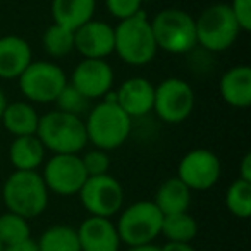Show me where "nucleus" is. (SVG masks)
Here are the masks:
<instances>
[{
	"instance_id": "nucleus-3",
	"label": "nucleus",
	"mask_w": 251,
	"mask_h": 251,
	"mask_svg": "<svg viewBox=\"0 0 251 251\" xmlns=\"http://www.w3.org/2000/svg\"><path fill=\"white\" fill-rule=\"evenodd\" d=\"M49 189L38 171H14L2 186V203L12 213L31 220L49 206Z\"/></svg>"
},
{
	"instance_id": "nucleus-19",
	"label": "nucleus",
	"mask_w": 251,
	"mask_h": 251,
	"mask_svg": "<svg viewBox=\"0 0 251 251\" xmlns=\"http://www.w3.org/2000/svg\"><path fill=\"white\" fill-rule=\"evenodd\" d=\"M50 11L55 25L76 31L93 19L97 0H52Z\"/></svg>"
},
{
	"instance_id": "nucleus-21",
	"label": "nucleus",
	"mask_w": 251,
	"mask_h": 251,
	"mask_svg": "<svg viewBox=\"0 0 251 251\" xmlns=\"http://www.w3.org/2000/svg\"><path fill=\"white\" fill-rule=\"evenodd\" d=\"M151 201L157 205L164 215L169 213H179V212H188L191 206V189L177 177H169L158 186L157 193H155Z\"/></svg>"
},
{
	"instance_id": "nucleus-38",
	"label": "nucleus",
	"mask_w": 251,
	"mask_h": 251,
	"mask_svg": "<svg viewBox=\"0 0 251 251\" xmlns=\"http://www.w3.org/2000/svg\"><path fill=\"white\" fill-rule=\"evenodd\" d=\"M2 250H4V244H2V243H0V251H2Z\"/></svg>"
},
{
	"instance_id": "nucleus-32",
	"label": "nucleus",
	"mask_w": 251,
	"mask_h": 251,
	"mask_svg": "<svg viewBox=\"0 0 251 251\" xmlns=\"http://www.w3.org/2000/svg\"><path fill=\"white\" fill-rule=\"evenodd\" d=\"M2 251H38V246H36V241H33L31 237H29V239L21 241V243L4 246Z\"/></svg>"
},
{
	"instance_id": "nucleus-18",
	"label": "nucleus",
	"mask_w": 251,
	"mask_h": 251,
	"mask_svg": "<svg viewBox=\"0 0 251 251\" xmlns=\"http://www.w3.org/2000/svg\"><path fill=\"white\" fill-rule=\"evenodd\" d=\"M220 98L234 108L251 105V67L248 64L229 67L219 81Z\"/></svg>"
},
{
	"instance_id": "nucleus-2",
	"label": "nucleus",
	"mask_w": 251,
	"mask_h": 251,
	"mask_svg": "<svg viewBox=\"0 0 251 251\" xmlns=\"http://www.w3.org/2000/svg\"><path fill=\"white\" fill-rule=\"evenodd\" d=\"M157 52L150 18L143 11L119 21L114 28V53L127 66H147L157 57Z\"/></svg>"
},
{
	"instance_id": "nucleus-8",
	"label": "nucleus",
	"mask_w": 251,
	"mask_h": 251,
	"mask_svg": "<svg viewBox=\"0 0 251 251\" xmlns=\"http://www.w3.org/2000/svg\"><path fill=\"white\" fill-rule=\"evenodd\" d=\"M19 90L29 103H53L67 86L64 69L50 60H33L18 77Z\"/></svg>"
},
{
	"instance_id": "nucleus-27",
	"label": "nucleus",
	"mask_w": 251,
	"mask_h": 251,
	"mask_svg": "<svg viewBox=\"0 0 251 251\" xmlns=\"http://www.w3.org/2000/svg\"><path fill=\"white\" fill-rule=\"evenodd\" d=\"M226 206L237 219H248L251 215V182L236 179L227 188Z\"/></svg>"
},
{
	"instance_id": "nucleus-10",
	"label": "nucleus",
	"mask_w": 251,
	"mask_h": 251,
	"mask_svg": "<svg viewBox=\"0 0 251 251\" xmlns=\"http://www.w3.org/2000/svg\"><path fill=\"white\" fill-rule=\"evenodd\" d=\"M77 196L83 208L93 217L112 219L124 208V188L110 174L90 176Z\"/></svg>"
},
{
	"instance_id": "nucleus-26",
	"label": "nucleus",
	"mask_w": 251,
	"mask_h": 251,
	"mask_svg": "<svg viewBox=\"0 0 251 251\" xmlns=\"http://www.w3.org/2000/svg\"><path fill=\"white\" fill-rule=\"evenodd\" d=\"M31 237L29 220L12 212L0 213V243L4 246L16 244Z\"/></svg>"
},
{
	"instance_id": "nucleus-13",
	"label": "nucleus",
	"mask_w": 251,
	"mask_h": 251,
	"mask_svg": "<svg viewBox=\"0 0 251 251\" xmlns=\"http://www.w3.org/2000/svg\"><path fill=\"white\" fill-rule=\"evenodd\" d=\"M114 71L105 59H83L71 74L69 84L88 100H100L114 86Z\"/></svg>"
},
{
	"instance_id": "nucleus-16",
	"label": "nucleus",
	"mask_w": 251,
	"mask_h": 251,
	"mask_svg": "<svg viewBox=\"0 0 251 251\" xmlns=\"http://www.w3.org/2000/svg\"><path fill=\"white\" fill-rule=\"evenodd\" d=\"M76 230L81 251H119L122 244L112 219L90 215Z\"/></svg>"
},
{
	"instance_id": "nucleus-22",
	"label": "nucleus",
	"mask_w": 251,
	"mask_h": 251,
	"mask_svg": "<svg viewBox=\"0 0 251 251\" xmlns=\"http://www.w3.org/2000/svg\"><path fill=\"white\" fill-rule=\"evenodd\" d=\"M0 121L4 122V127L14 138L29 136V134H36L40 114L29 101H12L7 103Z\"/></svg>"
},
{
	"instance_id": "nucleus-20",
	"label": "nucleus",
	"mask_w": 251,
	"mask_h": 251,
	"mask_svg": "<svg viewBox=\"0 0 251 251\" xmlns=\"http://www.w3.org/2000/svg\"><path fill=\"white\" fill-rule=\"evenodd\" d=\"M47 150L36 134L18 136L9 147V160L14 171H38L45 162Z\"/></svg>"
},
{
	"instance_id": "nucleus-5",
	"label": "nucleus",
	"mask_w": 251,
	"mask_h": 251,
	"mask_svg": "<svg viewBox=\"0 0 251 251\" xmlns=\"http://www.w3.org/2000/svg\"><path fill=\"white\" fill-rule=\"evenodd\" d=\"M151 33L158 50L184 55L196 47L195 18L182 9H162L150 19Z\"/></svg>"
},
{
	"instance_id": "nucleus-41",
	"label": "nucleus",
	"mask_w": 251,
	"mask_h": 251,
	"mask_svg": "<svg viewBox=\"0 0 251 251\" xmlns=\"http://www.w3.org/2000/svg\"><path fill=\"white\" fill-rule=\"evenodd\" d=\"M0 2H2V0H0Z\"/></svg>"
},
{
	"instance_id": "nucleus-36",
	"label": "nucleus",
	"mask_w": 251,
	"mask_h": 251,
	"mask_svg": "<svg viewBox=\"0 0 251 251\" xmlns=\"http://www.w3.org/2000/svg\"><path fill=\"white\" fill-rule=\"evenodd\" d=\"M7 97H5V93L2 90H0V119H2V114H4L5 107H7Z\"/></svg>"
},
{
	"instance_id": "nucleus-28",
	"label": "nucleus",
	"mask_w": 251,
	"mask_h": 251,
	"mask_svg": "<svg viewBox=\"0 0 251 251\" xmlns=\"http://www.w3.org/2000/svg\"><path fill=\"white\" fill-rule=\"evenodd\" d=\"M53 103H57V110L79 115V117L86 110H90V100H88L84 95H81L76 88L71 86L69 83L60 91V95L57 97V100L53 101Z\"/></svg>"
},
{
	"instance_id": "nucleus-11",
	"label": "nucleus",
	"mask_w": 251,
	"mask_h": 251,
	"mask_svg": "<svg viewBox=\"0 0 251 251\" xmlns=\"http://www.w3.org/2000/svg\"><path fill=\"white\" fill-rule=\"evenodd\" d=\"M42 167V177L49 193L59 196L77 195L88 179L81 155L76 153H53Z\"/></svg>"
},
{
	"instance_id": "nucleus-30",
	"label": "nucleus",
	"mask_w": 251,
	"mask_h": 251,
	"mask_svg": "<svg viewBox=\"0 0 251 251\" xmlns=\"http://www.w3.org/2000/svg\"><path fill=\"white\" fill-rule=\"evenodd\" d=\"M141 0H105V7L108 14L114 16L117 21L127 19L141 11Z\"/></svg>"
},
{
	"instance_id": "nucleus-17",
	"label": "nucleus",
	"mask_w": 251,
	"mask_h": 251,
	"mask_svg": "<svg viewBox=\"0 0 251 251\" xmlns=\"http://www.w3.org/2000/svg\"><path fill=\"white\" fill-rule=\"evenodd\" d=\"M31 62V47L23 36H0V79H18Z\"/></svg>"
},
{
	"instance_id": "nucleus-25",
	"label": "nucleus",
	"mask_w": 251,
	"mask_h": 251,
	"mask_svg": "<svg viewBox=\"0 0 251 251\" xmlns=\"http://www.w3.org/2000/svg\"><path fill=\"white\" fill-rule=\"evenodd\" d=\"M42 45L52 59H66L74 50V31L52 23L43 33Z\"/></svg>"
},
{
	"instance_id": "nucleus-15",
	"label": "nucleus",
	"mask_w": 251,
	"mask_h": 251,
	"mask_svg": "<svg viewBox=\"0 0 251 251\" xmlns=\"http://www.w3.org/2000/svg\"><path fill=\"white\" fill-rule=\"evenodd\" d=\"M115 103L129 115L131 119L145 117L153 112L155 84L147 77L134 76L126 79L117 90L114 91Z\"/></svg>"
},
{
	"instance_id": "nucleus-35",
	"label": "nucleus",
	"mask_w": 251,
	"mask_h": 251,
	"mask_svg": "<svg viewBox=\"0 0 251 251\" xmlns=\"http://www.w3.org/2000/svg\"><path fill=\"white\" fill-rule=\"evenodd\" d=\"M127 251H160V246H155L151 244H141V246H129Z\"/></svg>"
},
{
	"instance_id": "nucleus-23",
	"label": "nucleus",
	"mask_w": 251,
	"mask_h": 251,
	"mask_svg": "<svg viewBox=\"0 0 251 251\" xmlns=\"http://www.w3.org/2000/svg\"><path fill=\"white\" fill-rule=\"evenodd\" d=\"M198 234V222L189 212L169 213L162 220L160 236L171 243H191Z\"/></svg>"
},
{
	"instance_id": "nucleus-39",
	"label": "nucleus",
	"mask_w": 251,
	"mask_h": 251,
	"mask_svg": "<svg viewBox=\"0 0 251 251\" xmlns=\"http://www.w3.org/2000/svg\"><path fill=\"white\" fill-rule=\"evenodd\" d=\"M0 208H2V198H0Z\"/></svg>"
},
{
	"instance_id": "nucleus-7",
	"label": "nucleus",
	"mask_w": 251,
	"mask_h": 251,
	"mask_svg": "<svg viewBox=\"0 0 251 251\" xmlns=\"http://www.w3.org/2000/svg\"><path fill=\"white\" fill-rule=\"evenodd\" d=\"M195 26L196 45L212 53L230 49L241 35L229 4H213L203 9L195 19Z\"/></svg>"
},
{
	"instance_id": "nucleus-4",
	"label": "nucleus",
	"mask_w": 251,
	"mask_h": 251,
	"mask_svg": "<svg viewBox=\"0 0 251 251\" xmlns=\"http://www.w3.org/2000/svg\"><path fill=\"white\" fill-rule=\"evenodd\" d=\"M36 136L45 150L52 153L81 155L88 145L83 117L62 110H52L40 115Z\"/></svg>"
},
{
	"instance_id": "nucleus-12",
	"label": "nucleus",
	"mask_w": 251,
	"mask_h": 251,
	"mask_svg": "<svg viewBox=\"0 0 251 251\" xmlns=\"http://www.w3.org/2000/svg\"><path fill=\"white\" fill-rule=\"evenodd\" d=\"M222 164L215 151L208 148H195L181 158L177 177L191 191H206L220 181Z\"/></svg>"
},
{
	"instance_id": "nucleus-33",
	"label": "nucleus",
	"mask_w": 251,
	"mask_h": 251,
	"mask_svg": "<svg viewBox=\"0 0 251 251\" xmlns=\"http://www.w3.org/2000/svg\"><path fill=\"white\" fill-rule=\"evenodd\" d=\"M237 179L251 182V153H244L243 160L239 164V177Z\"/></svg>"
},
{
	"instance_id": "nucleus-14",
	"label": "nucleus",
	"mask_w": 251,
	"mask_h": 251,
	"mask_svg": "<svg viewBox=\"0 0 251 251\" xmlns=\"http://www.w3.org/2000/svg\"><path fill=\"white\" fill-rule=\"evenodd\" d=\"M74 50L83 59H105L114 53V26L91 19L74 31Z\"/></svg>"
},
{
	"instance_id": "nucleus-40",
	"label": "nucleus",
	"mask_w": 251,
	"mask_h": 251,
	"mask_svg": "<svg viewBox=\"0 0 251 251\" xmlns=\"http://www.w3.org/2000/svg\"><path fill=\"white\" fill-rule=\"evenodd\" d=\"M141 2H150V0H141Z\"/></svg>"
},
{
	"instance_id": "nucleus-6",
	"label": "nucleus",
	"mask_w": 251,
	"mask_h": 251,
	"mask_svg": "<svg viewBox=\"0 0 251 251\" xmlns=\"http://www.w3.org/2000/svg\"><path fill=\"white\" fill-rule=\"evenodd\" d=\"M164 213L157 208L151 200L131 203L119 212V219L115 222L121 243L129 246L151 244L162 230Z\"/></svg>"
},
{
	"instance_id": "nucleus-37",
	"label": "nucleus",
	"mask_w": 251,
	"mask_h": 251,
	"mask_svg": "<svg viewBox=\"0 0 251 251\" xmlns=\"http://www.w3.org/2000/svg\"><path fill=\"white\" fill-rule=\"evenodd\" d=\"M0 157H2V143H0Z\"/></svg>"
},
{
	"instance_id": "nucleus-34",
	"label": "nucleus",
	"mask_w": 251,
	"mask_h": 251,
	"mask_svg": "<svg viewBox=\"0 0 251 251\" xmlns=\"http://www.w3.org/2000/svg\"><path fill=\"white\" fill-rule=\"evenodd\" d=\"M160 251H196L195 248L191 246V243H167L164 246H160Z\"/></svg>"
},
{
	"instance_id": "nucleus-29",
	"label": "nucleus",
	"mask_w": 251,
	"mask_h": 251,
	"mask_svg": "<svg viewBox=\"0 0 251 251\" xmlns=\"http://www.w3.org/2000/svg\"><path fill=\"white\" fill-rule=\"evenodd\" d=\"M81 162H83L88 177L90 176L108 174V169H110L112 164L108 151L100 150V148H93V150H88L86 153H83L81 155Z\"/></svg>"
},
{
	"instance_id": "nucleus-31",
	"label": "nucleus",
	"mask_w": 251,
	"mask_h": 251,
	"mask_svg": "<svg viewBox=\"0 0 251 251\" xmlns=\"http://www.w3.org/2000/svg\"><path fill=\"white\" fill-rule=\"evenodd\" d=\"M229 9L241 31H251V0H232Z\"/></svg>"
},
{
	"instance_id": "nucleus-24",
	"label": "nucleus",
	"mask_w": 251,
	"mask_h": 251,
	"mask_svg": "<svg viewBox=\"0 0 251 251\" xmlns=\"http://www.w3.org/2000/svg\"><path fill=\"white\" fill-rule=\"evenodd\" d=\"M36 246L38 251H81L77 230L66 224H57L43 230Z\"/></svg>"
},
{
	"instance_id": "nucleus-1",
	"label": "nucleus",
	"mask_w": 251,
	"mask_h": 251,
	"mask_svg": "<svg viewBox=\"0 0 251 251\" xmlns=\"http://www.w3.org/2000/svg\"><path fill=\"white\" fill-rule=\"evenodd\" d=\"M84 127L88 143L100 150L112 151L127 141L133 129V119L115 103L114 91H108L100 103L88 110Z\"/></svg>"
},
{
	"instance_id": "nucleus-9",
	"label": "nucleus",
	"mask_w": 251,
	"mask_h": 251,
	"mask_svg": "<svg viewBox=\"0 0 251 251\" xmlns=\"http://www.w3.org/2000/svg\"><path fill=\"white\" fill-rule=\"evenodd\" d=\"M195 90L181 77H167L155 86L153 112L167 124H181L193 114Z\"/></svg>"
}]
</instances>
